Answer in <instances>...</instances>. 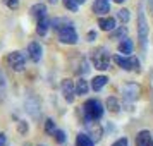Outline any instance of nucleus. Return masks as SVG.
<instances>
[{"mask_svg":"<svg viewBox=\"0 0 153 146\" xmlns=\"http://www.w3.org/2000/svg\"><path fill=\"white\" fill-rule=\"evenodd\" d=\"M90 59H91L93 67L98 69V70H107L108 67H110V62L114 60V57L110 55V52L105 48V47H98V48H95L90 53Z\"/></svg>","mask_w":153,"mask_h":146,"instance_id":"nucleus-1","label":"nucleus"},{"mask_svg":"<svg viewBox=\"0 0 153 146\" xmlns=\"http://www.w3.org/2000/svg\"><path fill=\"white\" fill-rule=\"evenodd\" d=\"M103 105L98 102L97 98H90L86 100L83 105V113H84V120L86 122H93V120H100L103 117Z\"/></svg>","mask_w":153,"mask_h":146,"instance_id":"nucleus-2","label":"nucleus"},{"mask_svg":"<svg viewBox=\"0 0 153 146\" xmlns=\"http://www.w3.org/2000/svg\"><path fill=\"white\" fill-rule=\"evenodd\" d=\"M148 21H146V16H145V9L143 5H139L138 10V38H139V45L141 48L146 50V43H148Z\"/></svg>","mask_w":153,"mask_h":146,"instance_id":"nucleus-3","label":"nucleus"},{"mask_svg":"<svg viewBox=\"0 0 153 146\" xmlns=\"http://www.w3.org/2000/svg\"><path fill=\"white\" fill-rule=\"evenodd\" d=\"M5 62H7V65L12 70H16V72H21V70L26 69V55H24L22 52H19V50L7 53Z\"/></svg>","mask_w":153,"mask_h":146,"instance_id":"nucleus-4","label":"nucleus"},{"mask_svg":"<svg viewBox=\"0 0 153 146\" xmlns=\"http://www.w3.org/2000/svg\"><path fill=\"white\" fill-rule=\"evenodd\" d=\"M57 38H59V42L64 43V45H76L77 40H79V36H77L76 29L72 24H67V26H64V28L57 29Z\"/></svg>","mask_w":153,"mask_h":146,"instance_id":"nucleus-5","label":"nucleus"},{"mask_svg":"<svg viewBox=\"0 0 153 146\" xmlns=\"http://www.w3.org/2000/svg\"><path fill=\"white\" fill-rule=\"evenodd\" d=\"M114 62L124 70H138L139 69V60L132 55H122V53L115 55L114 57Z\"/></svg>","mask_w":153,"mask_h":146,"instance_id":"nucleus-6","label":"nucleus"},{"mask_svg":"<svg viewBox=\"0 0 153 146\" xmlns=\"http://www.w3.org/2000/svg\"><path fill=\"white\" fill-rule=\"evenodd\" d=\"M60 90H62V96L67 103H72L76 98V83L72 79H62L60 83Z\"/></svg>","mask_w":153,"mask_h":146,"instance_id":"nucleus-7","label":"nucleus"},{"mask_svg":"<svg viewBox=\"0 0 153 146\" xmlns=\"http://www.w3.org/2000/svg\"><path fill=\"white\" fill-rule=\"evenodd\" d=\"M24 110L28 112L33 119H36L40 113H42V105H40V100L35 96V95H29L24 102Z\"/></svg>","mask_w":153,"mask_h":146,"instance_id":"nucleus-8","label":"nucleus"},{"mask_svg":"<svg viewBox=\"0 0 153 146\" xmlns=\"http://www.w3.org/2000/svg\"><path fill=\"white\" fill-rule=\"evenodd\" d=\"M120 91H122V96H124L126 100L134 102V100L141 95V86H139L138 83H126L124 86L120 88Z\"/></svg>","mask_w":153,"mask_h":146,"instance_id":"nucleus-9","label":"nucleus"},{"mask_svg":"<svg viewBox=\"0 0 153 146\" xmlns=\"http://www.w3.org/2000/svg\"><path fill=\"white\" fill-rule=\"evenodd\" d=\"M98 26L102 31H107V33H112L114 29L117 28V21L110 17V16H100L98 17Z\"/></svg>","mask_w":153,"mask_h":146,"instance_id":"nucleus-10","label":"nucleus"},{"mask_svg":"<svg viewBox=\"0 0 153 146\" xmlns=\"http://www.w3.org/2000/svg\"><path fill=\"white\" fill-rule=\"evenodd\" d=\"M28 55L33 62H40L43 57V47L38 42H31L28 45Z\"/></svg>","mask_w":153,"mask_h":146,"instance_id":"nucleus-11","label":"nucleus"},{"mask_svg":"<svg viewBox=\"0 0 153 146\" xmlns=\"http://www.w3.org/2000/svg\"><path fill=\"white\" fill-rule=\"evenodd\" d=\"M86 125H88V134H90V138L97 143V141H100L102 139V136H103V129H102V125L98 124V120H93V122H86Z\"/></svg>","mask_w":153,"mask_h":146,"instance_id":"nucleus-12","label":"nucleus"},{"mask_svg":"<svg viewBox=\"0 0 153 146\" xmlns=\"http://www.w3.org/2000/svg\"><path fill=\"white\" fill-rule=\"evenodd\" d=\"M93 12L97 16H105L110 12V0H95Z\"/></svg>","mask_w":153,"mask_h":146,"instance_id":"nucleus-13","label":"nucleus"},{"mask_svg":"<svg viewBox=\"0 0 153 146\" xmlns=\"http://www.w3.org/2000/svg\"><path fill=\"white\" fill-rule=\"evenodd\" d=\"M152 141H153L152 132L146 131V129H143V131H139L136 134V146H150Z\"/></svg>","mask_w":153,"mask_h":146,"instance_id":"nucleus-14","label":"nucleus"},{"mask_svg":"<svg viewBox=\"0 0 153 146\" xmlns=\"http://www.w3.org/2000/svg\"><path fill=\"white\" fill-rule=\"evenodd\" d=\"M50 28H52V21H50L47 16L38 19V22H36V33H38L40 36H45L47 33H48Z\"/></svg>","mask_w":153,"mask_h":146,"instance_id":"nucleus-15","label":"nucleus"},{"mask_svg":"<svg viewBox=\"0 0 153 146\" xmlns=\"http://www.w3.org/2000/svg\"><path fill=\"white\" fill-rule=\"evenodd\" d=\"M29 14L33 16V17H36V19L45 17V16H47V5L42 4V2H38V4H35V5L29 7Z\"/></svg>","mask_w":153,"mask_h":146,"instance_id":"nucleus-16","label":"nucleus"},{"mask_svg":"<svg viewBox=\"0 0 153 146\" xmlns=\"http://www.w3.org/2000/svg\"><path fill=\"white\" fill-rule=\"evenodd\" d=\"M132 48H134V43L129 40V38H124V40H120V43H119V53H122V55H131L132 53Z\"/></svg>","mask_w":153,"mask_h":146,"instance_id":"nucleus-17","label":"nucleus"},{"mask_svg":"<svg viewBox=\"0 0 153 146\" xmlns=\"http://www.w3.org/2000/svg\"><path fill=\"white\" fill-rule=\"evenodd\" d=\"M108 83V77L107 76H97L95 79H91V90L93 91H102Z\"/></svg>","mask_w":153,"mask_h":146,"instance_id":"nucleus-18","label":"nucleus"},{"mask_svg":"<svg viewBox=\"0 0 153 146\" xmlns=\"http://www.w3.org/2000/svg\"><path fill=\"white\" fill-rule=\"evenodd\" d=\"M76 146H95V141L90 138V134L79 132L76 136Z\"/></svg>","mask_w":153,"mask_h":146,"instance_id":"nucleus-19","label":"nucleus"},{"mask_svg":"<svg viewBox=\"0 0 153 146\" xmlns=\"http://www.w3.org/2000/svg\"><path fill=\"white\" fill-rule=\"evenodd\" d=\"M90 91V84H88V81L84 79V77H79L76 81V95H86Z\"/></svg>","mask_w":153,"mask_h":146,"instance_id":"nucleus-20","label":"nucleus"},{"mask_svg":"<svg viewBox=\"0 0 153 146\" xmlns=\"http://www.w3.org/2000/svg\"><path fill=\"white\" fill-rule=\"evenodd\" d=\"M5 93H7V77L4 74V70L0 69V103L5 100Z\"/></svg>","mask_w":153,"mask_h":146,"instance_id":"nucleus-21","label":"nucleus"},{"mask_svg":"<svg viewBox=\"0 0 153 146\" xmlns=\"http://www.w3.org/2000/svg\"><path fill=\"white\" fill-rule=\"evenodd\" d=\"M107 108L110 112H119L120 108V103H119V100L115 96H108L107 98Z\"/></svg>","mask_w":153,"mask_h":146,"instance_id":"nucleus-22","label":"nucleus"},{"mask_svg":"<svg viewBox=\"0 0 153 146\" xmlns=\"http://www.w3.org/2000/svg\"><path fill=\"white\" fill-rule=\"evenodd\" d=\"M57 131V125H55V120L53 119H47L45 120V132L47 134H50V136H53Z\"/></svg>","mask_w":153,"mask_h":146,"instance_id":"nucleus-23","label":"nucleus"},{"mask_svg":"<svg viewBox=\"0 0 153 146\" xmlns=\"http://www.w3.org/2000/svg\"><path fill=\"white\" fill-rule=\"evenodd\" d=\"M129 17H131V14H129V9H120L117 12V19L122 24H127L129 22Z\"/></svg>","mask_w":153,"mask_h":146,"instance_id":"nucleus-24","label":"nucleus"},{"mask_svg":"<svg viewBox=\"0 0 153 146\" xmlns=\"http://www.w3.org/2000/svg\"><path fill=\"white\" fill-rule=\"evenodd\" d=\"M62 4H64V7L67 10H71V12H77L79 10V4L76 0H62Z\"/></svg>","mask_w":153,"mask_h":146,"instance_id":"nucleus-25","label":"nucleus"},{"mask_svg":"<svg viewBox=\"0 0 153 146\" xmlns=\"http://www.w3.org/2000/svg\"><path fill=\"white\" fill-rule=\"evenodd\" d=\"M53 138H55V141L59 143V145H64V143H67V134H65L62 129H57L55 134H53Z\"/></svg>","mask_w":153,"mask_h":146,"instance_id":"nucleus-26","label":"nucleus"},{"mask_svg":"<svg viewBox=\"0 0 153 146\" xmlns=\"http://www.w3.org/2000/svg\"><path fill=\"white\" fill-rule=\"evenodd\" d=\"M126 35H127V29L122 28V26H120V28H115L112 31V38H122V36L126 38Z\"/></svg>","mask_w":153,"mask_h":146,"instance_id":"nucleus-27","label":"nucleus"},{"mask_svg":"<svg viewBox=\"0 0 153 146\" xmlns=\"http://www.w3.org/2000/svg\"><path fill=\"white\" fill-rule=\"evenodd\" d=\"M4 5L10 10H17L19 9V0H4Z\"/></svg>","mask_w":153,"mask_h":146,"instance_id":"nucleus-28","label":"nucleus"},{"mask_svg":"<svg viewBox=\"0 0 153 146\" xmlns=\"http://www.w3.org/2000/svg\"><path fill=\"white\" fill-rule=\"evenodd\" d=\"M17 129H19V132H21V134H26V132L29 131L28 124H26L24 120H19V122H17Z\"/></svg>","mask_w":153,"mask_h":146,"instance_id":"nucleus-29","label":"nucleus"},{"mask_svg":"<svg viewBox=\"0 0 153 146\" xmlns=\"http://www.w3.org/2000/svg\"><path fill=\"white\" fill-rule=\"evenodd\" d=\"M127 145H129L127 138H119L117 141H114V143H112V146H127Z\"/></svg>","mask_w":153,"mask_h":146,"instance_id":"nucleus-30","label":"nucleus"},{"mask_svg":"<svg viewBox=\"0 0 153 146\" xmlns=\"http://www.w3.org/2000/svg\"><path fill=\"white\" fill-rule=\"evenodd\" d=\"M0 146H7V136H5V132H0Z\"/></svg>","mask_w":153,"mask_h":146,"instance_id":"nucleus-31","label":"nucleus"},{"mask_svg":"<svg viewBox=\"0 0 153 146\" xmlns=\"http://www.w3.org/2000/svg\"><path fill=\"white\" fill-rule=\"evenodd\" d=\"M88 42H95L97 40V31H88Z\"/></svg>","mask_w":153,"mask_h":146,"instance_id":"nucleus-32","label":"nucleus"},{"mask_svg":"<svg viewBox=\"0 0 153 146\" xmlns=\"http://www.w3.org/2000/svg\"><path fill=\"white\" fill-rule=\"evenodd\" d=\"M114 2H115V4H124L126 0H114Z\"/></svg>","mask_w":153,"mask_h":146,"instance_id":"nucleus-33","label":"nucleus"},{"mask_svg":"<svg viewBox=\"0 0 153 146\" xmlns=\"http://www.w3.org/2000/svg\"><path fill=\"white\" fill-rule=\"evenodd\" d=\"M77 4H79V5H81V4H84V2H86V0H76Z\"/></svg>","mask_w":153,"mask_h":146,"instance_id":"nucleus-34","label":"nucleus"},{"mask_svg":"<svg viewBox=\"0 0 153 146\" xmlns=\"http://www.w3.org/2000/svg\"><path fill=\"white\" fill-rule=\"evenodd\" d=\"M50 2H52V4H57V2H59V0H50Z\"/></svg>","mask_w":153,"mask_h":146,"instance_id":"nucleus-35","label":"nucleus"},{"mask_svg":"<svg viewBox=\"0 0 153 146\" xmlns=\"http://www.w3.org/2000/svg\"><path fill=\"white\" fill-rule=\"evenodd\" d=\"M150 146H153V141H152V143H150Z\"/></svg>","mask_w":153,"mask_h":146,"instance_id":"nucleus-36","label":"nucleus"},{"mask_svg":"<svg viewBox=\"0 0 153 146\" xmlns=\"http://www.w3.org/2000/svg\"><path fill=\"white\" fill-rule=\"evenodd\" d=\"M42 146H43V145H42Z\"/></svg>","mask_w":153,"mask_h":146,"instance_id":"nucleus-37","label":"nucleus"}]
</instances>
